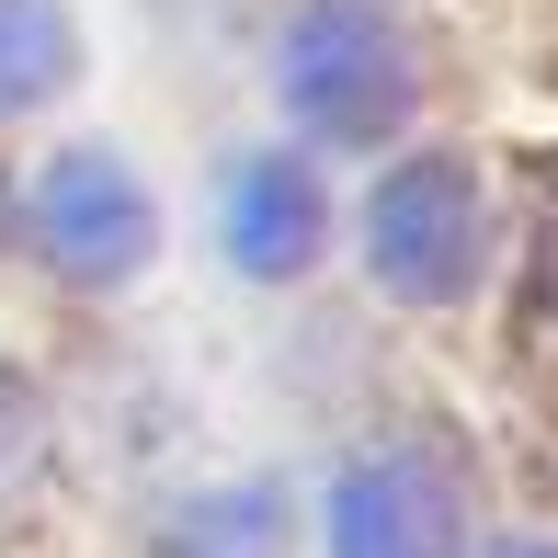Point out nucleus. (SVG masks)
Returning <instances> with one entry per match:
<instances>
[{
  "instance_id": "obj_3",
  "label": "nucleus",
  "mask_w": 558,
  "mask_h": 558,
  "mask_svg": "<svg viewBox=\"0 0 558 558\" xmlns=\"http://www.w3.org/2000/svg\"><path fill=\"white\" fill-rule=\"evenodd\" d=\"M35 228L81 286H125L148 263V194H137V171L114 148H69L46 171V194H35Z\"/></svg>"
},
{
  "instance_id": "obj_8",
  "label": "nucleus",
  "mask_w": 558,
  "mask_h": 558,
  "mask_svg": "<svg viewBox=\"0 0 558 558\" xmlns=\"http://www.w3.org/2000/svg\"><path fill=\"white\" fill-rule=\"evenodd\" d=\"M501 558H558V547H501Z\"/></svg>"
},
{
  "instance_id": "obj_7",
  "label": "nucleus",
  "mask_w": 558,
  "mask_h": 558,
  "mask_svg": "<svg viewBox=\"0 0 558 558\" xmlns=\"http://www.w3.org/2000/svg\"><path fill=\"white\" fill-rule=\"evenodd\" d=\"M547 308H558V217H547Z\"/></svg>"
},
{
  "instance_id": "obj_6",
  "label": "nucleus",
  "mask_w": 558,
  "mask_h": 558,
  "mask_svg": "<svg viewBox=\"0 0 558 558\" xmlns=\"http://www.w3.org/2000/svg\"><path fill=\"white\" fill-rule=\"evenodd\" d=\"M69 69H81V35H69L58 0H0V114L58 104Z\"/></svg>"
},
{
  "instance_id": "obj_5",
  "label": "nucleus",
  "mask_w": 558,
  "mask_h": 558,
  "mask_svg": "<svg viewBox=\"0 0 558 558\" xmlns=\"http://www.w3.org/2000/svg\"><path fill=\"white\" fill-rule=\"evenodd\" d=\"M228 251H240V274H296L319 251V183L296 160H240L228 171Z\"/></svg>"
},
{
  "instance_id": "obj_1",
  "label": "nucleus",
  "mask_w": 558,
  "mask_h": 558,
  "mask_svg": "<svg viewBox=\"0 0 558 558\" xmlns=\"http://www.w3.org/2000/svg\"><path fill=\"white\" fill-rule=\"evenodd\" d=\"M286 104L342 148H376L399 114H411V46L388 35L353 0H308L286 35Z\"/></svg>"
},
{
  "instance_id": "obj_2",
  "label": "nucleus",
  "mask_w": 558,
  "mask_h": 558,
  "mask_svg": "<svg viewBox=\"0 0 558 558\" xmlns=\"http://www.w3.org/2000/svg\"><path fill=\"white\" fill-rule=\"evenodd\" d=\"M365 251H376V286L411 296V308L468 296V274H478V183H468V160L388 171L376 206H365Z\"/></svg>"
},
{
  "instance_id": "obj_4",
  "label": "nucleus",
  "mask_w": 558,
  "mask_h": 558,
  "mask_svg": "<svg viewBox=\"0 0 558 558\" xmlns=\"http://www.w3.org/2000/svg\"><path fill=\"white\" fill-rule=\"evenodd\" d=\"M456 513H445V478L388 456V468H353L331 490V558H445Z\"/></svg>"
}]
</instances>
